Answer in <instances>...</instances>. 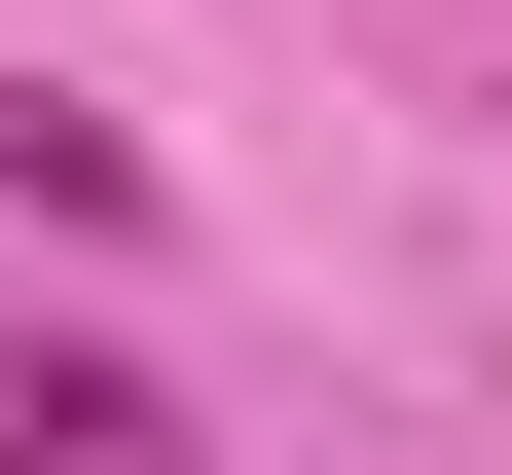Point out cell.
Masks as SVG:
<instances>
[{
	"mask_svg": "<svg viewBox=\"0 0 512 475\" xmlns=\"http://www.w3.org/2000/svg\"><path fill=\"white\" fill-rule=\"evenodd\" d=\"M0 475H220V439H183L110 329H0Z\"/></svg>",
	"mask_w": 512,
	"mask_h": 475,
	"instance_id": "cell-1",
	"label": "cell"
},
{
	"mask_svg": "<svg viewBox=\"0 0 512 475\" xmlns=\"http://www.w3.org/2000/svg\"><path fill=\"white\" fill-rule=\"evenodd\" d=\"M0 220H74V256H110V220H147V147H110V110H37V74H0Z\"/></svg>",
	"mask_w": 512,
	"mask_h": 475,
	"instance_id": "cell-2",
	"label": "cell"
}]
</instances>
